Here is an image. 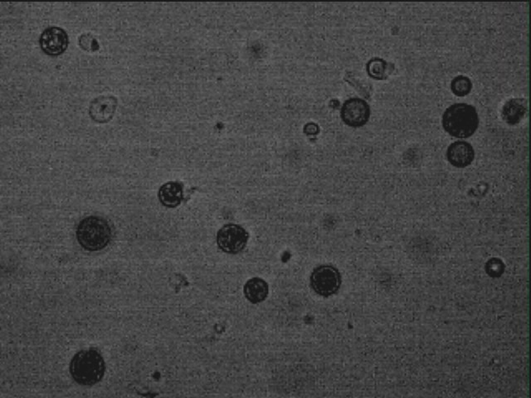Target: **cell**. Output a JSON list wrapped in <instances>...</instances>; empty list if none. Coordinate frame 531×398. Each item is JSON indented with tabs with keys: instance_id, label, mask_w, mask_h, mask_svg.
<instances>
[{
	"instance_id": "obj_15",
	"label": "cell",
	"mask_w": 531,
	"mask_h": 398,
	"mask_svg": "<svg viewBox=\"0 0 531 398\" xmlns=\"http://www.w3.org/2000/svg\"><path fill=\"white\" fill-rule=\"evenodd\" d=\"M384 67H386V63L383 62L381 59L371 61L368 66L370 75L374 79H382Z\"/></svg>"
},
{
	"instance_id": "obj_12",
	"label": "cell",
	"mask_w": 531,
	"mask_h": 398,
	"mask_svg": "<svg viewBox=\"0 0 531 398\" xmlns=\"http://www.w3.org/2000/svg\"><path fill=\"white\" fill-rule=\"evenodd\" d=\"M269 284L261 278L250 279L244 285V295L253 304H258V303L264 301L269 296Z\"/></svg>"
},
{
	"instance_id": "obj_3",
	"label": "cell",
	"mask_w": 531,
	"mask_h": 398,
	"mask_svg": "<svg viewBox=\"0 0 531 398\" xmlns=\"http://www.w3.org/2000/svg\"><path fill=\"white\" fill-rule=\"evenodd\" d=\"M112 230L109 223L98 216H90L81 221L77 228V239L81 248L97 252L110 244Z\"/></svg>"
},
{
	"instance_id": "obj_10",
	"label": "cell",
	"mask_w": 531,
	"mask_h": 398,
	"mask_svg": "<svg viewBox=\"0 0 531 398\" xmlns=\"http://www.w3.org/2000/svg\"><path fill=\"white\" fill-rule=\"evenodd\" d=\"M159 199L167 207H178L183 201L184 190L182 184L178 182H169L161 186L159 190Z\"/></svg>"
},
{
	"instance_id": "obj_5",
	"label": "cell",
	"mask_w": 531,
	"mask_h": 398,
	"mask_svg": "<svg viewBox=\"0 0 531 398\" xmlns=\"http://www.w3.org/2000/svg\"><path fill=\"white\" fill-rule=\"evenodd\" d=\"M248 237V232L240 225L226 224L218 232L217 244L223 252L237 254L244 250Z\"/></svg>"
},
{
	"instance_id": "obj_2",
	"label": "cell",
	"mask_w": 531,
	"mask_h": 398,
	"mask_svg": "<svg viewBox=\"0 0 531 398\" xmlns=\"http://www.w3.org/2000/svg\"><path fill=\"white\" fill-rule=\"evenodd\" d=\"M443 127L449 135L466 139L474 135L479 125L476 108L466 103L449 106L443 116Z\"/></svg>"
},
{
	"instance_id": "obj_4",
	"label": "cell",
	"mask_w": 531,
	"mask_h": 398,
	"mask_svg": "<svg viewBox=\"0 0 531 398\" xmlns=\"http://www.w3.org/2000/svg\"><path fill=\"white\" fill-rule=\"evenodd\" d=\"M341 285L340 271L333 266H319L310 275V285L317 295L329 297L339 291Z\"/></svg>"
},
{
	"instance_id": "obj_14",
	"label": "cell",
	"mask_w": 531,
	"mask_h": 398,
	"mask_svg": "<svg viewBox=\"0 0 531 398\" xmlns=\"http://www.w3.org/2000/svg\"><path fill=\"white\" fill-rule=\"evenodd\" d=\"M79 46L88 53H94L99 49V43L90 33H84L79 38Z\"/></svg>"
},
{
	"instance_id": "obj_8",
	"label": "cell",
	"mask_w": 531,
	"mask_h": 398,
	"mask_svg": "<svg viewBox=\"0 0 531 398\" xmlns=\"http://www.w3.org/2000/svg\"><path fill=\"white\" fill-rule=\"evenodd\" d=\"M447 157L452 166L463 168L473 163L475 151L469 143L463 141H456L448 147Z\"/></svg>"
},
{
	"instance_id": "obj_6",
	"label": "cell",
	"mask_w": 531,
	"mask_h": 398,
	"mask_svg": "<svg viewBox=\"0 0 531 398\" xmlns=\"http://www.w3.org/2000/svg\"><path fill=\"white\" fill-rule=\"evenodd\" d=\"M40 45L43 53L51 57H58L68 49V33L63 29L56 26L47 28L41 34Z\"/></svg>"
},
{
	"instance_id": "obj_1",
	"label": "cell",
	"mask_w": 531,
	"mask_h": 398,
	"mask_svg": "<svg viewBox=\"0 0 531 398\" xmlns=\"http://www.w3.org/2000/svg\"><path fill=\"white\" fill-rule=\"evenodd\" d=\"M104 359L96 349H90L73 356L70 363V374L77 383L81 386H93L104 377Z\"/></svg>"
},
{
	"instance_id": "obj_7",
	"label": "cell",
	"mask_w": 531,
	"mask_h": 398,
	"mask_svg": "<svg viewBox=\"0 0 531 398\" xmlns=\"http://www.w3.org/2000/svg\"><path fill=\"white\" fill-rule=\"evenodd\" d=\"M370 108L364 100L349 99L341 109V118L351 127H361L370 119Z\"/></svg>"
},
{
	"instance_id": "obj_11",
	"label": "cell",
	"mask_w": 531,
	"mask_h": 398,
	"mask_svg": "<svg viewBox=\"0 0 531 398\" xmlns=\"http://www.w3.org/2000/svg\"><path fill=\"white\" fill-rule=\"evenodd\" d=\"M528 111V104L524 99L509 100L502 108V118L509 125L520 123Z\"/></svg>"
},
{
	"instance_id": "obj_13",
	"label": "cell",
	"mask_w": 531,
	"mask_h": 398,
	"mask_svg": "<svg viewBox=\"0 0 531 398\" xmlns=\"http://www.w3.org/2000/svg\"><path fill=\"white\" fill-rule=\"evenodd\" d=\"M473 88L472 81L468 77L459 76L451 82V90L457 97H465L470 93Z\"/></svg>"
},
{
	"instance_id": "obj_9",
	"label": "cell",
	"mask_w": 531,
	"mask_h": 398,
	"mask_svg": "<svg viewBox=\"0 0 531 398\" xmlns=\"http://www.w3.org/2000/svg\"><path fill=\"white\" fill-rule=\"evenodd\" d=\"M116 99L112 97H99L90 102V118L98 123H105L114 115Z\"/></svg>"
}]
</instances>
